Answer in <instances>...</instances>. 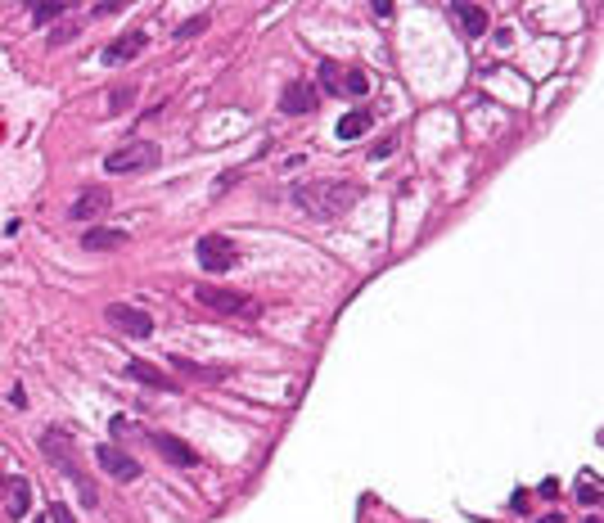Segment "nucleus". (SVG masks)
<instances>
[{"label":"nucleus","instance_id":"nucleus-23","mask_svg":"<svg viewBox=\"0 0 604 523\" xmlns=\"http://www.w3.org/2000/svg\"><path fill=\"white\" fill-rule=\"evenodd\" d=\"M578 501H582V506H600V483L596 478H591V483L582 478L578 483Z\"/></svg>","mask_w":604,"mask_h":523},{"label":"nucleus","instance_id":"nucleus-4","mask_svg":"<svg viewBox=\"0 0 604 523\" xmlns=\"http://www.w3.org/2000/svg\"><path fill=\"white\" fill-rule=\"evenodd\" d=\"M145 167H158V145L153 140H127L122 149H113L104 158L109 176H131V172H145Z\"/></svg>","mask_w":604,"mask_h":523},{"label":"nucleus","instance_id":"nucleus-16","mask_svg":"<svg viewBox=\"0 0 604 523\" xmlns=\"http://www.w3.org/2000/svg\"><path fill=\"white\" fill-rule=\"evenodd\" d=\"M14 501H9V519H27V510H32V487H27V478H14Z\"/></svg>","mask_w":604,"mask_h":523},{"label":"nucleus","instance_id":"nucleus-17","mask_svg":"<svg viewBox=\"0 0 604 523\" xmlns=\"http://www.w3.org/2000/svg\"><path fill=\"white\" fill-rule=\"evenodd\" d=\"M131 100H136V86H113L109 91V113H122V109H131Z\"/></svg>","mask_w":604,"mask_h":523},{"label":"nucleus","instance_id":"nucleus-20","mask_svg":"<svg viewBox=\"0 0 604 523\" xmlns=\"http://www.w3.org/2000/svg\"><path fill=\"white\" fill-rule=\"evenodd\" d=\"M63 14H68V5H32V18H36V23H54V18H63Z\"/></svg>","mask_w":604,"mask_h":523},{"label":"nucleus","instance_id":"nucleus-14","mask_svg":"<svg viewBox=\"0 0 604 523\" xmlns=\"http://www.w3.org/2000/svg\"><path fill=\"white\" fill-rule=\"evenodd\" d=\"M447 14L456 18V27H460L465 36H483V32H487V9H483V5H451Z\"/></svg>","mask_w":604,"mask_h":523},{"label":"nucleus","instance_id":"nucleus-25","mask_svg":"<svg viewBox=\"0 0 604 523\" xmlns=\"http://www.w3.org/2000/svg\"><path fill=\"white\" fill-rule=\"evenodd\" d=\"M388 154H397V136H388V140H379L375 149H370V158H388Z\"/></svg>","mask_w":604,"mask_h":523},{"label":"nucleus","instance_id":"nucleus-29","mask_svg":"<svg viewBox=\"0 0 604 523\" xmlns=\"http://www.w3.org/2000/svg\"><path fill=\"white\" fill-rule=\"evenodd\" d=\"M587 523H600V515H591V519H587Z\"/></svg>","mask_w":604,"mask_h":523},{"label":"nucleus","instance_id":"nucleus-18","mask_svg":"<svg viewBox=\"0 0 604 523\" xmlns=\"http://www.w3.org/2000/svg\"><path fill=\"white\" fill-rule=\"evenodd\" d=\"M171 366L185 370V375H199V379H222V370H208V366H194L189 357H171Z\"/></svg>","mask_w":604,"mask_h":523},{"label":"nucleus","instance_id":"nucleus-22","mask_svg":"<svg viewBox=\"0 0 604 523\" xmlns=\"http://www.w3.org/2000/svg\"><path fill=\"white\" fill-rule=\"evenodd\" d=\"M203 27H208V14H199V18H189V23H180L171 36H176V41H189V36H199Z\"/></svg>","mask_w":604,"mask_h":523},{"label":"nucleus","instance_id":"nucleus-3","mask_svg":"<svg viewBox=\"0 0 604 523\" xmlns=\"http://www.w3.org/2000/svg\"><path fill=\"white\" fill-rule=\"evenodd\" d=\"M194 302L212 307L217 316H235V320H257L262 316V302L248 298L239 289H226V284H194Z\"/></svg>","mask_w":604,"mask_h":523},{"label":"nucleus","instance_id":"nucleus-6","mask_svg":"<svg viewBox=\"0 0 604 523\" xmlns=\"http://www.w3.org/2000/svg\"><path fill=\"white\" fill-rule=\"evenodd\" d=\"M104 320H109L113 329H122V334H131V338H149L153 334V316L140 311V307H127V302H113V307L104 311Z\"/></svg>","mask_w":604,"mask_h":523},{"label":"nucleus","instance_id":"nucleus-11","mask_svg":"<svg viewBox=\"0 0 604 523\" xmlns=\"http://www.w3.org/2000/svg\"><path fill=\"white\" fill-rule=\"evenodd\" d=\"M95 460L104 465V469L113 474V478H122V483H131V478H140V465L131 460L127 451H122V446H113V442H100L95 446Z\"/></svg>","mask_w":604,"mask_h":523},{"label":"nucleus","instance_id":"nucleus-10","mask_svg":"<svg viewBox=\"0 0 604 523\" xmlns=\"http://www.w3.org/2000/svg\"><path fill=\"white\" fill-rule=\"evenodd\" d=\"M316 86L311 81H284V91H280V113H289V118H302V113H316Z\"/></svg>","mask_w":604,"mask_h":523},{"label":"nucleus","instance_id":"nucleus-12","mask_svg":"<svg viewBox=\"0 0 604 523\" xmlns=\"http://www.w3.org/2000/svg\"><path fill=\"white\" fill-rule=\"evenodd\" d=\"M122 375L136 379V384H145V388H158V393H180V379L162 375V370L149 366V361H127V370H122Z\"/></svg>","mask_w":604,"mask_h":523},{"label":"nucleus","instance_id":"nucleus-5","mask_svg":"<svg viewBox=\"0 0 604 523\" xmlns=\"http://www.w3.org/2000/svg\"><path fill=\"white\" fill-rule=\"evenodd\" d=\"M194 258L203 266L208 275H226L230 266H239V249L226 240V235H203V240L194 244Z\"/></svg>","mask_w":604,"mask_h":523},{"label":"nucleus","instance_id":"nucleus-27","mask_svg":"<svg viewBox=\"0 0 604 523\" xmlns=\"http://www.w3.org/2000/svg\"><path fill=\"white\" fill-rule=\"evenodd\" d=\"M510 515H528V492H514L510 497Z\"/></svg>","mask_w":604,"mask_h":523},{"label":"nucleus","instance_id":"nucleus-26","mask_svg":"<svg viewBox=\"0 0 604 523\" xmlns=\"http://www.w3.org/2000/svg\"><path fill=\"white\" fill-rule=\"evenodd\" d=\"M50 519H54V523H77V519L68 515V506H63V501H50Z\"/></svg>","mask_w":604,"mask_h":523},{"label":"nucleus","instance_id":"nucleus-8","mask_svg":"<svg viewBox=\"0 0 604 523\" xmlns=\"http://www.w3.org/2000/svg\"><path fill=\"white\" fill-rule=\"evenodd\" d=\"M109 203H113L109 185H86L82 194L72 198L68 217H72V221H95V217H104V212H109Z\"/></svg>","mask_w":604,"mask_h":523},{"label":"nucleus","instance_id":"nucleus-28","mask_svg":"<svg viewBox=\"0 0 604 523\" xmlns=\"http://www.w3.org/2000/svg\"><path fill=\"white\" fill-rule=\"evenodd\" d=\"M536 523H559V515H541V519H536Z\"/></svg>","mask_w":604,"mask_h":523},{"label":"nucleus","instance_id":"nucleus-19","mask_svg":"<svg viewBox=\"0 0 604 523\" xmlns=\"http://www.w3.org/2000/svg\"><path fill=\"white\" fill-rule=\"evenodd\" d=\"M320 86L330 91V95H339V91H343V72H339V63H320Z\"/></svg>","mask_w":604,"mask_h":523},{"label":"nucleus","instance_id":"nucleus-9","mask_svg":"<svg viewBox=\"0 0 604 523\" xmlns=\"http://www.w3.org/2000/svg\"><path fill=\"white\" fill-rule=\"evenodd\" d=\"M145 45H149V32H140V27H136V32H127V36H118V41L104 45V50H100V63H104V68H118V63L136 59Z\"/></svg>","mask_w":604,"mask_h":523},{"label":"nucleus","instance_id":"nucleus-13","mask_svg":"<svg viewBox=\"0 0 604 523\" xmlns=\"http://www.w3.org/2000/svg\"><path fill=\"white\" fill-rule=\"evenodd\" d=\"M131 235L127 231H118V226H91V231L82 235V249H91V253H109V249H122Z\"/></svg>","mask_w":604,"mask_h":523},{"label":"nucleus","instance_id":"nucleus-1","mask_svg":"<svg viewBox=\"0 0 604 523\" xmlns=\"http://www.w3.org/2000/svg\"><path fill=\"white\" fill-rule=\"evenodd\" d=\"M289 198L311 221H334L361 198V185H352V180H302V185L289 189Z\"/></svg>","mask_w":604,"mask_h":523},{"label":"nucleus","instance_id":"nucleus-21","mask_svg":"<svg viewBox=\"0 0 604 523\" xmlns=\"http://www.w3.org/2000/svg\"><path fill=\"white\" fill-rule=\"evenodd\" d=\"M343 91H348V95H366V91H370V77H366L361 68H352L348 77H343Z\"/></svg>","mask_w":604,"mask_h":523},{"label":"nucleus","instance_id":"nucleus-30","mask_svg":"<svg viewBox=\"0 0 604 523\" xmlns=\"http://www.w3.org/2000/svg\"><path fill=\"white\" fill-rule=\"evenodd\" d=\"M32 523H45V519H32Z\"/></svg>","mask_w":604,"mask_h":523},{"label":"nucleus","instance_id":"nucleus-7","mask_svg":"<svg viewBox=\"0 0 604 523\" xmlns=\"http://www.w3.org/2000/svg\"><path fill=\"white\" fill-rule=\"evenodd\" d=\"M149 442H153V451H158L162 460L171 465V469H194V465H199L194 446L180 442V437H171V433H158V429H153V433H149Z\"/></svg>","mask_w":604,"mask_h":523},{"label":"nucleus","instance_id":"nucleus-24","mask_svg":"<svg viewBox=\"0 0 604 523\" xmlns=\"http://www.w3.org/2000/svg\"><path fill=\"white\" fill-rule=\"evenodd\" d=\"M77 32H82V23H63V27H54V32H50V45H68V41H77Z\"/></svg>","mask_w":604,"mask_h":523},{"label":"nucleus","instance_id":"nucleus-15","mask_svg":"<svg viewBox=\"0 0 604 523\" xmlns=\"http://www.w3.org/2000/svg\"><path fill=\"white\" fill-rule=\"evenodd\" d=\"M370 127H375V113H370V109H352V113H343V118H339L334 136H339V140H357V136H366Z\"/></svg>","mask_w":604,"mask_h":523},{"label":"nucleus","instance_id":"nucleus-2","mask_svg":"<svg viewBox=\"0 0 604 523\" xmlns=\"http://www.w3.org/2000/svg\"><path fill=\"white\" fill-rule=\"evenodd\" d=\"M41 451L50 455V465L63 474V478H72V487L82 492V506H86V510L100 506V492H95V483L86 478L82 469H77V455H72V437H68V433H63V429H50V433L41 437Z\"/></svg>","mask_w":604,"mask_h":523}]
</instances>
